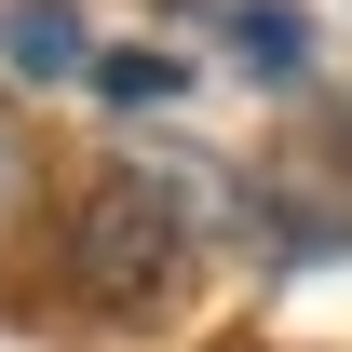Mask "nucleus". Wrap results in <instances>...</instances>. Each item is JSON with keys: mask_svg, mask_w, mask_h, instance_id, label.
<instances>
[{"mask_svg": "<svg viewBox=\"0 0 352 352\" xmlns=\"http://www.w3.org/2000/svg\"><path fill=\"white\" fill-rule=\"evenodd\" d=\"M68 285H82L95 311H122V325L176 311V285H190V217H176L163 176H95L82 204H68Z\"/></svg>", "mask_w": 352, "mask_h": 352, "instance_id": "f257e3e1", "label": "nucleus"}, {"mask_svg": "<svg viewBox=\"0 0 352 352\" xmlns=\"http://www.w3.org/2000/svg\"><path fill=\"white\" fill-rule=\"evenodd\" d=\"M0 68H14V82H95V41H82L68 0H14V14H0Z\"/></svg>", "mask_w": 352, "mask_h": 352, "instance_id": "f03ea898", "label": "nucleus"}, {"mask_svg": "<svg viewBox=\"0 0 352 352\" xmlns=\"http://www.w3.org/2000/svg\"><path fill=\"white\" fill-rule=\"evenodd\" d=\"M176 82H190L176 54H95V95H109V109H163Z\"/></svg>", "mask_w": 352, "mask_h": 352, "instance_id": "7ed1b4c3", "label": "nucleus"}, {"mask_svg": "<svg viewBox=\"0 0 352 352\" xmlns=\"http://www.w3.org/2000/svg\"><path fill=\"white\" fill-rule=\"evenodd\" d=\"M14 176H28V163H14V135H0V204H14Z\"/></svg>", "mask_w": 352, "mask_h": 352, "instance_id": "20e7f679", "label": "nucleus"}]
</instances>
